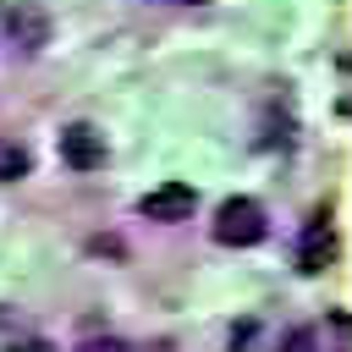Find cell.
I'll return each instance as SVG.
<instances>
[{
    "mask_svg": "<svg viewBox=\"0 0 352 352\" xmlns=\"http://www.w3.org/2000/svg\"><path fill=\"white\" fill-rule=\"evenodd\" d=\"M264 209L253 204V198H226L220 209H214V242L220 248H253V242H264Z\"/></svg>",
    "mask_w": 352,
    "mask_h": 352,
    "instance_id": "cell-1",
    "label": "cell"
},
{
    "mask_svg": "<svg viewBox=\"0 0 352 352\" xmlns=\"http://www.w3.org/2000/svg\"><path fill=\"white\" fill-rule=\"evenodd\" d=\"M0 28L16 38V50L38 55L50 44V11L38 0H0Z\"/></svg>",
    "mask_w": 352,
    "mask_h": 352,
    "instance_id": "cell-2",
    "label": "cell"
},
{
    "mask_svg": "<svg viewBox=\"0 0 352 352\" xmlns=\"http://www.w3.org/2000/svg\"><path fill=\"white\" fill-rule=\"evenodd\" d=\"M192 204H198V192H192L187 182H165V187L143 192V204H138V209H143L148 220H165V226H170V220H187V214H192Z\"/></svg>",
    "mask_w": 352,
    "mask_h": 352,
    "instance_id": "cell-3",
    "label": "cell"
},
{
    "mask_svg": "<svg viewBox=\"0 0 352 352\" xmlns=\"http://www.w3.org/2000/svg\"><path fill=\"white\" fill-rule=\"evenodd\" d=\"M330 253H336L330 214H314V220L302 226V242H297V270H302V275H319V270L330 264Z\"/></svg>",
    "mask_w": 352,
    "mask_h": 352,
    "instance_id": "cell-4",
    "label": "cell"
},
{
    "mask_svg": "<svg viewBox=\"0 0 352 352\" xmlns=\"http://www.w3.org/2000/svg\"><path fill=\"white\" fill-rule=\"evenodd\" d=\"M60 160H66L72 170H99V165H104V138H99L94 126H66V132H60Z\"/></svg>",
    "mask_w": 352,
    "mask_h": 352,
    "instance_id": "cell-5",
    "label": "cell"
},
{
    "mask_svg": "<svg viewBox=\"0 0 352 352\" xmlns=\"http://www.w3.org/2000/svg\"><path fill=\"white\" fill-rule=\"evenodd\" d=\"M28 165H33V160H28V148H22L16 138H6V132H0V182L28 176Z\"/></svg>",
    "mask_w": 352,
    "mask_h": 352,
    "instance_id": "cell-6",
    "label": "cell"
},
{
    "mask_svg": "<svg viewBox=\"0 0 352 352\" xmlns=\"http://www.w3.org/2000/svg\"><path fill=\"white\" fill-rule=\"evenodd\" d=\"M275 352H319V336H314L308 324H297V330H286V336H280V346H275Z\"/></svg>",
    "mask_w": 352,
    "mask_h": 352,
    "instance_id": "cell-7",
    "label": "cell"
},
{
    "mask_svg": "<svg viewBox=\"0 0 352 352\" xmlns=\"http://www.w3.org/2000/svg\"><path fill=\"white\" fill-rule=\"evenodd\" d=\"M82 352H143V346H132V341H116V336H104V341H88Z\"/></svg>",
    "mask_w": 352,
    "mask_h": 352,
    "instance_id": "cell-8",
    "label": "cell"
},
{
    "mask_svg": "<svg viewBox=\"0 0 352 352\" xmlns=\"http://www.w3.org/2000/svg\"><path fill=\"white\" fill-rule=\"evenodd\" d=\"M11 352H50V341H11Z\"/></svg>",
    "mask_w": 352,
    "mask_h": 352,
    "instance_id": "cell-9",
    "label": "cell"
},
{
    "mask_svg": "<svg viewBox=\"0 0 352 352\" xmlns=\"http://www.w3.org/2000/svg\"><path fill=\"white\" fill-rule=\"evenodd\" d=\"M176 6H204V0H176Z\"/></svg>",
    "mask_w": 352,
    "mask_h": 352,
    "instance_id": "cell-10",
    "label": "cell"
}]
</instances>
